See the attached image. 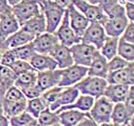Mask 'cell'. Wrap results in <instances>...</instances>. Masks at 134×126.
Masks as SVG:
<instances>
[{"mask_svg":"<svg viewBox=\"0 0 134 126\" xmlns=\"http://www.w3.org/2000/svg\"><path fill=\"white\" fill-rule=\"evenodd\" d=\"M130 22L125 14L123 4H119L109 14H107L105 22L103 23V29L107 37H120Z\"/></svg>","mask_w":134,"mask_h":126,"instance_id":"obj_1","label":"cell"},{"mask_svg":"<svg viewBox=\"0 0 134 126\" xmlns=\"http://www.w3.org/2000/svg\"><path fill=\"white\" fill-rule=\"evenodd\" d=\"M12 11L21 27L32 17L42 14L41 2L40 0H22L12 7Z\"/></svg>","mask_w":134,"mask_h":126,"instance_id":"obj_2","label":"cell"},{"mask_svg":"<svg viewBox=\"0 0 134 126\" xmlns=\"http://www.w3.org/2000/svg\"><path fill=\"white\" fill-rule=\"evenodd\" d=\"M107 84L108 83L104 79L98 76H85L81 81H79L74 86L78 89L81 95H90L96 99L103 95Z\"/></svg>","mask_w":134,"mask_h":126,"instance_id":"obj_3","label":"cell"},{"mask_svg":"<svg viewBox=\"0 0 134 126\" xmlns=\"http://www.w3.org/2000/svg\"><path fill=\"white\" fill-rule=\"evenodd\" d=\"M42 7V14L46 22V32L54 34L62 22L64 9L60 8L50 0H40Z\"/></svg>","mask_w":134,"mask_h":126,"instance_id":"obj_4","label":"cell"},{"mask_svg":"<svg viewBox=\"0 0 134 126\" xmlns=\"http://www.w3.org/2000/svg\"><path fill=\"white\" fill-rule=\"evenodd\" d=\"M113 105V102H111L104 95H102L94 100V103L88 112L89 116L98 125L110 122Z\"/></svg>","mask_w":134,"mask_h":126,"instance_id":"obj_5","label":"cell"},{"mask_svg":"<svg viewBox=\"0 0 134 126\" xmlns=\"http://www.w3.org/2000/svg\"><path fill=\"white\" fill-rule=\"evenodd\" d=\"M97 51L94 46L83 42H79L70 47V52L72 55L74 64L88 67L91 63L93 55Z\"/></svg>","mask_w":134,"mask_h":126,"instance_id":"obj_6","label":"cell"},{"mask_svg":"<svg viewBox=\"0 0 134 126\" xmlns=\"http://www.w3.org/2000/svg\"><path fill=\"white\" fill-rule=\"evenodd\" d=\"M73 5L86 17L89 22H97L103 25L107 18L106 14L98 5H93L83 0H73Z\"/></svg>","mask_w":134,"mask_h":126,"instance_id":"obj_7","label":"cell"},{"mask_svg":"<svg viewBox=\"0 0 134 126\" xmlns=\"http://www.w3.org/2000/svg\"><path fill=\"white\" fill-rule=\"evenodd\" d=\"M87 67L76 64H73L64 69H60V80L59 86H74L79 81H81L84 76H87Z\"/></svg>","mask_w":134,"mask_h":126,"instance_id":"obj_8","label":"cell"},{"mask_svg":"<svg viewBox=\"0 0 134 126\" xmlns=\"http://www.w3.org/2000/svg\"><path fill=\"white\" fill-rule=\"evenodd\" d=\"M57 37L59 43L63 44L66 47H71L74 44H77L79 42H81V38L75 34V32L73 31L69 23L68 19V14L65 10V13L63 14V17L62 19V22L59 25L56 32L54 33Z\"/></svg>","mask_w":134,"mask_h":126,"instance_id":"obj_9","label":"cell"},{"mask_svg":"<svg viewBox=\"0 0 134 126\" xmlns=\"http://www.w3.org/2000/svg\"><path fill=\"white\" fill-rule=\"evenodd\" d=\"M105 37L106 34L102 24L97 22H90L81 37V41L92 45L97 50H100L105 40Z\"/></svg>","mask_w":134,"mask_h":126,"instance_id":"obj_10","label":"cell"},{"mask_svg":"<svg viewBox=\"0 0 134 126\" xmlns=\"http://www.w3.org/2000/svg\"><path fill=\"white\" fill-rule=\"evenodd\" d=\"M108 84H122L132 86L134 84V64L113 72H108L106 76Z\"/></svg>","mask_w":134,"mask_h":126,"instance_id":"obj_11","label":"cell"},{"mask_svg":"<svg viewBox=\"0 0 134 126\" xmlns=\"http://www.w3.org/2000/svg\"><path fill=\"white\" fill-rule=\"evenodd\" d=\"M68 14V19L71 28L73 31L75 32V34L78 35L80 38H81L84 31L86 30L90 22L87 20V18L81 14V11H78L74 7V5H71L69 8L66 10Z\"/></svg>","mask_w":134,"mask_h":126,"instance_id":"obj_12","label":"cell"},{"mask_svg":"<svg viewBox=\"0 0 134 126\" xmlns=\"http://www.w3.org/2000/svg\"><path fill=\"white\" fill-rule=\"evenodd\" d=\"M36 53L42 55H49L55 46L59 43V40L55 34H51L45 32L43 34L36 35L32 41Z\"/></svg>","mask_w":134,"mask_h":126,"instance_id":"obj_13","label":"cell"},{"mask_svg":"<svg viewBox=\"0 0 134 126\" xmlns=\"http://www.w3.org/2000/svg\"><path fill=\"white\" fill-rule=\"evenodd\" d=\"M20 25L12 10L0 14V39L6 40L18 30Z\"/></svg>","mask_w":134,"mask_h":126,"instance_id":"obj_14","label":"cell"},{"mask_svg":"<svg viewBox=\"0 0 134 126\" xmlns=\"http://www.w3.org/2000/svg\"><path fill=\"white\" fill-rule=\"evenodd\" d=\"M36 84L44 92L52 87L59 86L60 80V69L36 72Z\"/></svg>","mask_w":134,"mask_h":126,"instance_id":"obj_15","label":"cell"},{"mask_svg":"<svg viewBox=\"0 0 134 126\" xmlns=\"http://www.w3.org/2000/svg\"><path fill=\"white\" fill-rule=\"evenodd\" d=\"M49 56L53 57L58 65V69H64L74 64L70 48L66 47L62 43H58L53 50L51 51Z\"/></svg>","mask_w":134,"mask_h":126,"instance_id":"obj_16","label":"cell"},{"mask_svg":"<svg viewBox=\"0 0 134 126\" xmlns=\"http://www.w3.org/2000/svg\"><path fill=\"white\" fill-rule=\"evenodd\" d=\"M80 95V92L75 86H69V87H62V91L59 92L58 98L56 101L52 103L50 106L48 107L51 111L56 112L57 110L59 109L60 107L69 105L73 103L77 99V98Z\"/></svg>","mask_w":134,"mask_h":126,"instance_id":"obj_17","label":"cell"},{"mask_svg":"<svg viewBox=\"0 0 134 126\" xmlns=\"http://www.w3.org/2000/svg\"><path fill=\"white\" fill-rule=\"evenodd\" d=\"M88 70H87V76H98L102 79H106V76L108 74L107 70V59L103 56L100 55L99 50L95 52L93 55L91 63L88 66Z\"/></svg>","mask_w":134,"mask_h":126,"instance_id":"obj_18","label":"cell"},{"mask_svg":"<svg viewBox=\"0 0 134 126\" xmlns=\"http://www.w3.org/2000/svg\"><path fill=\"white\" fill-rule=\"evenodd\" d=\"M130 87L131 86L122 85V84H107L103 95L113 103L124 102L129 95Z\"/></svg>","mask_w":134,"mask_h":126,"instance_id":"obj_19","label":"cell"},{"mask_svg":"<svg viewBox=\"0 0 134 126\" xmlns=\"http://www.w3.org/2000/svg\"><path fill=\"white\" fill-rule=\"evenodd\" d=\"M29 62L34 70L36 72L58 69V65H57L56 61L49 55H42V53H36Z\"/></svg>","mask_w":134,"mask_h":126,"instance_id":"obj_20","label":"cell"},{"mask_svg":"<svg viewBox=\"0 0 134 126\" xmlns=\"http://www.w3.org/2000/svg\"><path fill=\"white\" fill-rule=\"evenodd\" d=\"M35 37H34L33 34L26 31L25 29L20 27L15 33L11 34L5 40L6 47H7V49H14L16 47L30 43L35 39Z\"/></svg>","mask_w":134,"mask_h":126,"instance_id":"obj_21","label":"cell"},{"mask_svg":"<svg viewBox=\"0 0 134 126\" xmlns=\"http://www.w3.org/2000/svg\"><path fill=\"white\" fill-rule=\"evenodd\" d=\"M94 100L95 98L90 97V95H79V97L77 98L73 103L69 104V105H65V106L60 107L59 109H58L56 111L57 114H59V112L62 111H64V110L68 109H75L79 110V111H81V112H89V110L91 109L93 103H94Z\"/></svg>","mask_w":134,"mask_h":126,"instance_id":"obj_22","label":"cell"},{"mask_svg":"<svg viewBox=\"0 0 134 126\" xmlns=\"http://www.w3.org/2000/svg\"><path fill=\"white\" fill-rule=\"evenodd\" d=\"M23 29L32 34L34 37L39 35L46 32V22L43 14L32 17L31 19L26 21L22 26Z\"/></svg>","mask_w":134,"mask_h":126,"instance_id":"obj_23","label":"cell"},{"mask_svg":"<svg viewBox=\"0 0 134 126\" xmlns=\"http://www.w3.org/2000/svg\"><path fill=\"white\" fill-rule=\"evenodd\" d=\"M132 119H133V116H131L129 113L124 102L114 103L113 109H112L111 117H110L111 122L126 125Z\"/></svg>","mask_w":134,"mask_h":126,"instance_id":"obj_24","label":"cell"},{"mask_svg":"<svg viewBox=\"0 0 134 126\" xmlns=\"http://www.w3.org/2000/svg\"><path fill=\"white\" fill-rule=\"evenodd\" d=\"M86 112H81L79 110L68 109L59 113V123L62 126H75L85 117Z\"/></svg>","mask_w":134,"mask_h":126,"instance_id":"obj_25","label":"cell"},{"mask_svg":"<svg viewBox=\"0 0 134 126\" xmlns=\"http://www.w3.org/2000/svg\"><path fill=\"white\" fill-rule=\"evenodd\" d=\"M26 106H27V98H23L16 101L2 100L3 114L8 118L24 112L26 110Z\"/></svg>","mask_w":134,"mask_h":126,"instance_id":"obj_26","label":"cell"},{"mask_svg":"<svg viewBox=\"0 0 134 126\" xmlns=\"http://www.w3.org/2000/svg\"><path fill=\"white\" fill-rule=\"evenodd\" d=\"M118 41H119V37H112L106 35L103 46L99 50L100 55L104 56L107 60H110L112 57L117 56Z\"/></svg>","mask_w":134,"mask_h":126,"instance_id":"obj_27","label":"cell"},{"mask_svg":"<svg viewBox=\"0 0 134 126\" xmlns=\"http://www.w3.org/2000/svg\"><path fill=\"white\" fill-rule=\"evenodd\" d=\"M117 55L129 62H134V43H129L119 37Z\"/></svg>","mask_w":134,"mask_h":126,"instance_id":"obj_28","label":"cell"},{"mask_svg":"<svg viewBox=\"0 0 134 126\" xmlns=\"http://www.w3.org/2000/svg\"><path fill=\"white\" fill-rule=\"evenodd\" d=\"M36 77H37L36 71H27V72L17 75L14 85L16 86L17 88H19V89L23 88V87H27L29 85H33V84L36 83Z\"/></svg>","mask_w":134,"mask_h":126,"instance_id":"obj_29","label":"cell"},{"mask_svg":"<svg viewBox=\"0 0 134 126\" xmlns=\"http://www.w3.org/2000/svg\"><path fill=\"white\" fill-rule=\"evenodd\" d=\"M47 108L44 101L42 100V98H32V99H27V106H26V112H28L34 118H37L39 114Z\"/></svg>","mask_w":134,"mask_h":126,"instance_id":"obj_30","label":"cell"},{"mask_svg":"<svg viewBox=\"0 0 134 126\" xmlns=\"http://www.w3.org/2000/svg\"><path fill=\"white\" fill-rule=\"evenodd\" d=\"M36 121H37V122H38L40 126L53 125V124L59 122V114H57L56 112L51 111L47 107V108H45V109L39 114V116L37 117V118H36Z\"/></svg>","mask_w":134,"mask_h":126,"instance_id":"obj_31","label":"cell"},{"mask_svg":"<svg viewBox=\"0 0 134 126\" xmlns=\"http://www.w3.org/2000/svg\"><path fill=\"white\" fill-rule=\"evenodd\" d=\"M12 50L14 52L16 59L25 60V61H30V59L36 53V51H35V48H34L32 42H30L28 44L14 48V49H12Z\"/></svg>","mask_w":134,"mask_h":126,"instance_id":"obj_32","label":"cell"},{"mask_svg":"<svg viewBox=\"0 0 134 126\" xmlns=\"http://www.w3.org/2000/svg\"><path fill=\"white\" fill-rule=\"evenodd\" d=\"M15 79H16V74L14 73L11 67H7L0 64V79L6 86L9 88L12 85H14Z\"/></svg>","mask_w":134,"mask_h":126,"instance_id":"obj_33","label":"cell"},{"mask_svg":"<svg viewBox=\"0 0 134 126\" xmlns=\"http://www.w3.org/2000/svg\"><path fill=\"white\" fill-rule=\"evenodd\" d=\"M62 87L60 86H55L52 87L50 89L46 90L42 93L40 98H42V100L44 101V103L46 104V106L49 107L52 103H54L56 99L58 98V95H59V92L62 91Z\"/></svg>","mask_w":134,"mask_h":126,"instance_id":"obj_34","label":"cell"},{"mask_svg":"<svg viewBox=\"0 0 134 126\" xmlns=\"http://www.w3.org/2000/svg\"><path fill=\"white\" fill-rule=\"evenodd\" d=\"M132 64H134L133 62L126 61V59L122 58L117 55L114 57H112L110 60H107V70L108 72H113V71H117L127 67V66H130Z\"/></svg>","mask_w":134,"mask_h":126,"instance_id":"obj_35","label":"cell"},{"mask_svg":"<svg viewBox=\"0 0 134 126\" xmlns=\"http://www.w3.org/2000/svg\"><path fill=\"white\" fill-rule=\"evenodd\" d=\"M33 119V117L28 112L24 111L19 115L9 118V123H10V126H26Z\"/></svg>","mask_w":134,"mask_h":126,"instance_id":"obj_36","label":"cell"},{"mask_svg":"<svg viewBox=\"0 0 134 126\" xmlns=\"http://www.w3.org/2000/svg\"><path fill=\"white\" fill-rule=\"evenodd\" d=\"M23 98H26L24 97L23 93L21 92V90L19 88H17L16 86H14V85H12L6 91L4 98H3V100L16 101V100H20V99H23Z\"/></svg>","mask_w":134,"mask_h":126,"instance_id":"obj_37","label":"cell"},{"mask_svg":"<svg viewBox=\"0 0 134 126\" xmlns=\"http://www.w3.org/2000/svg\"><path fill=\"white\" fill-rule=\"evenodd\" d=\"M21 92L23 93V95L27 99H32V98H39L42 92V90L39 88V86L37 84H33V85H29L27 87H23L20 88Z\"/></svg>","mask_w":134,"mask_h":126,"instance_id":"obj_38","label":"cell"},{"mask_svg":"<svg viewBox=\"0 0 134 126\" xmlns=\"http://www.w3.org/2000/svg\"><path fill=\"white\" fill-rule=\"evenodd\" d=\"M15 60H16V57L12 49H6L0 55V64L1 65L12 67Z\"/></svg>","mask_w":134,"mask_h":126,"instance_id":"obj_39","label":"cell"},{"mask_svg":"<svg viewBox=\"0 0 134 126\" xmlns=\"http://www.w3.org/2000/svg\"><path fill=\"white\" fill-rule=\"evenodd\" d=\"M119 4H123L121 0H99L98 6L107 16V14H110Z\"/></svg>","mask_w":134,"mask_h":126,"instance_id":"obj_40","label":"cell"},{"mask_svg":"<svg viewBox=\"0 0 134 126\" xmlns=\"http://www.w3.org/2000/svg\"><path fill=\"white\" fill-rule=\"evenodd\" d=\"M11 68L14 70V73L16 74V76L18 74L24 73V72H27V71L34 70L33 67L30 64V62L25 61V60H20V59H16Z\"/></svg>","mask_w":134,"mask_h":126,"instance_id":"obj_41","label":"cell"},{"mask_svg":"<svg viewBox=\"0 0 134 126\" xmlns=\"http://www.w3.org/2000/svg\"><path fill=\"white\" fill-rule=\"evenodd\" d=\"M120 38L124 39L125 41L129 42V43H134V22L130 21L127 24Z\"/></svg>","mask_w":134,"mask_h":126,"instance_id":"obj_42","label":"cell"},{"mask_svg":"<svg viewBox=\"0 0 134 126\" xmlns=\"http://www.w3.org/2000/svg\"><path fill=\"white\" fill-rule=\"evenodd\" d=\"M124 104L126 108L127 109L129 113L131 116H134V89H133V85L130 87L129 92V95L126 98L125 101H124Z\"/></svg>","mask_w":134,"mask_h":126,"instance_id":"obj_43","label":"cell"},{"mask_svg":"<svg viewBox=\"0 0 134 126\" xmlns=\"http://www.w3.org/2000/svg\"><path fill=\"white\" fill-rule=\"evenodd\" d=\"M123 7L129 21L134 22V2H124Z\"/></svg>","mask_w":134,"mask_h":126,"instance_id":"obj_44","label":"cell"},{"mask_svg":"<svg viewBox=\"0 0 134 126\" xmlns=\"http://www.w3.org/2000/svg\"><path fill=\"white\" fill-rule=\"evenodd\" d=\"M75 126H99V125L91 118V117L89 116V113L86 112L85 117L79 123L76 124Z\"/></svg>","mask_w":134,"mask_h":126,"instance_id":"obj_45","label":"cell"},{"mask_svg":"<svg viewBox=\"0 0 134 126\" xmlns=\"http://www.w3.org/2000/svg\"><path fill=\"white\" fill-rule=\"evenodd\" d=\"M12 10V7L9 5L7 0H0V14Z\"/></svg>","mask_w":134,"mask_h":126,"instance_id":"obj_46","label":"cell"},{"mask_svg":"<svg viewBox=\"0 0 134 126\" xmlns=\"http://www.w3.org/2000/svg\"><path fill=\"white\" fill-rule=\"evenodd\" d=\"M7 89H8V87L6 86L2 82V80L0 79V100H3V98H4V95H5Z\"/></svg>","mask_w":134,"mask_h":126,"instance_id":"obj_47","label":"cell"},{"mask_svg":"<svg viewBox=\"0 0 134 126\" xmlns=\"http://www.w3.org/2000/svg\"><path fill=\"white\" fill-rule=\"evenodd\" d=\"M0 126H10L9 118L4 114H0Z\"/></svg>","mask_w":134,"mask_h":126,"instance_id":"obj_48","label":"cell"},{"mask_svg":"<svg viewBox=\"0 0 134 126\" xmlns=\"http://www.w3.org/2000/svg\"><path fill=\"white\" fill-rule=\"evenodd\" d=\"M6 49H7V47H6L5 40H1V39H0V55H1L3 51L6 50Z\"/></svg>","mask_w":134,"mask_h":126,"instance_id":"obj_49","label":"cell"},{"mask_svg":"<svg viewBox=\"0 0 134 126\" xmlns=\"http://www.w3.org/2000/svg\"><path fill=\"white\" fill-rule=\"evenodd\" d=\"M99 126H126L125 124H118V123H114V122H107V123H103Z\"/></svg>","mask_w":134,"mask_h":126,"instance_id":"obj_50","label":"cell"},{"mask_svg":"<svg viewBox=\"0 0 134 126\" xmlns=\"http://www.w3.org/2000/svg\"><path fill=\"white\" fill-rule=\"evenodd\" d=\"M26 126H40V125H39V123L37 122L36 118H34L33 121H30V122H29V123L27 124Z\"/></svg>","mask_w":134,"mask_h":126,"instance_id":"obj_51","label":"cell"},{"mask_svg":"<svg viewBox=\"0 0 134 126\" xmlns=\"http://www.w3.org/2000/svg\"><path fill=\"white\" fill-rule=\"evenodd\" d=\"M9 3V5L11 6V7H13V6H14L15 4H17V3H19L20 1H22V0H7Z\"/></svg>","mask_w":134,"mask_h":126,"instance_id":"obj_52","label":"cell"},{"mask_svg":"<svg viewBox=\"0 0 134 126\" xmlns=\"http://www.w3.org/2000/svg\"><path fill=\"white\" fill-rule=\"evenodd\" d=\"M83 1L90 3V4H93V5H98L99 4V0H83Z\"/></svg>","mask_w":134,"mask_h":126,"instance_id":"obj_53","label":"cell"},{"mask_svg":"<svg viewBox=\"0 0 134 126\" xmlns=\"http://www.w3.org/2000/svg\"><path fill=\"white\" fill-rule=\"evenodd\" d=\"M3 113V108H2V100H0V114Z\"/></svg>","mask_w":134,"mask_h":126,"instance_id":"obj_54","label":"cell"},{"mask_svg":"<svg viewBox=\"0 0 134 126\" xmlns=\"http://www.w3.org/2000/svg\"><path fill=\"white\" fill-rule=\"evenodd\" d=\"M126 126H133V119H132V121H129V123L126 124Z\"/></svg>","mask_w":134,"mask_h":126,"instance_id":"obj_55","label":"cell"},{"mask_svg":"<svg viewBox=\"0 0 134 126\" xmlns=\"http://www.w3.org/2000/svg\"><path fill=\"white\" fill-rule=\"evenodd\" d=\"M122 1V3L124 2H134V0H121Z\"/></svg>","mask_w":134,"mask_h":126,"instance_id":"obj_56","label":"cell"},{"mask_svg":"<svg viewBox=\"0 0 134 126\" xmlns=\"http://www.w3.org/2000/svg\"><path fill=\"white\" fill-rule=\"evenodd\" d=\"M50 126H62V125L59 123V122H58V123H55V124H53V125H50Z\"/></svg>","mask_w":134,"mask_h":126,"instance_id":"obj_57","label":"cell"},{"mask_svg":"<svg viewBox=\"0 0 134 126\" xmlns=\"http://www.w3.org/2000/svg\"><path fill=\"white\" fill-rule=\"evenodd\" d=\"M121 2H122V1H121Z\"/></svg>","mask_w":134,"mask_h":126,"instance_id":"obj_58","label":"cell"}]
</instances>
